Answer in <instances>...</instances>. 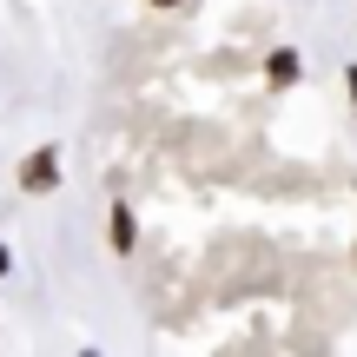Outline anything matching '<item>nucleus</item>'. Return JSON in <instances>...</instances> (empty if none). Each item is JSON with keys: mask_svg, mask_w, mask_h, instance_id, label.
<instances>
[{"mask_svg": "<svg viewBox=\"0 0 357 357\" xmlns=\"http://www.w3.org/2000/svg\"><path fill=\"white\" fill-rule=\"evenodd\" d=\"M60 146H33V153L20 159V192L26 199H47V192H60Z\"/></svg>", "mask_w": 357, "mask_h": 357, "instance_id": "nucleus-1", "label": "nucleus"}, {"mask_svg": "<svg viewBox=\"0 0 357 357\" xmlns=\"http://www.w3.org/2000/svg\"><path fill=\"white\" fill-rule=\"evenodd\" d=\"M351 192H357V178H351ZM351 258H357V245H351Z\"/></svg>", "mask_w": 357, "mask_h": 357, "instance_id": "nucleus-7", "label": "nucleus"}, {"mask_svg": "<svg viewBox=\"0 0 357 357\" xmlns=\"http://www.w3.org/2000/svg\"><path fill=\"white\" fill-rule=\"evenodd\" d=\"M344 100H351V113H357V60L344 66Z\"/></svg>", "mask_w": 357, "mask_h": 357, "instance_id": "nucleus-4", "label": "nucleus"}, {"mask_svg": "<svg viewBox=\"0 0 357 357\" xmlns=\"http://www.w3.org/2000/svg\"><path fill=\"white\" fill-rule=\"evenodd\" d=\"M7 271H13V245L0 238V284H7Z\"/></svg>", "mask_w": 357, "mask_h": 357, "instance_id": "nucleus-5", "label": "nucleus"}, {"mask_svg": "<svg viewBox=\"0 0 357 357\" xmlns=\"http://www.w3.org/2000/svg\"><path fill=\"white\" fill-rule=\"evenodd\" d=\"M146 7H159V13H172V7H185V0H146Z\"/></svg>", "mask_w": 357, "mask_h": 357, "instance_id": "nucleus-6", "label": "nucleus"}, {"mask_svg": "<svg viewBox=\"0 0 357 357\" xmlns=\"http://www.w3.org/2000/svg\"><path fill=\"white\" fill-rule=\"evenodd\" d=\"M298 79H305V53H298V47H271L265 53V86L271 93H291Z\"/></svg>", "mask_w": 357, "mask_h": 357, "instance_id": "nucleus-2", "label": "nucleus"}, {"mask_svg": "<svg viewBox=\"0 0 357 357\" xmlns=\"http://www.w3.org/2000/svg\"><path fill=\"white\" fill-rule=\"evenodd\" d=\"M106 245H113L119 258L139 252V212H132V205H113V212H106Z\"/></svg>", "mask_w": 357, "mask_h": 357, "instance_id": "nucleus-3", "label": "nucleus"}]
</instances>
